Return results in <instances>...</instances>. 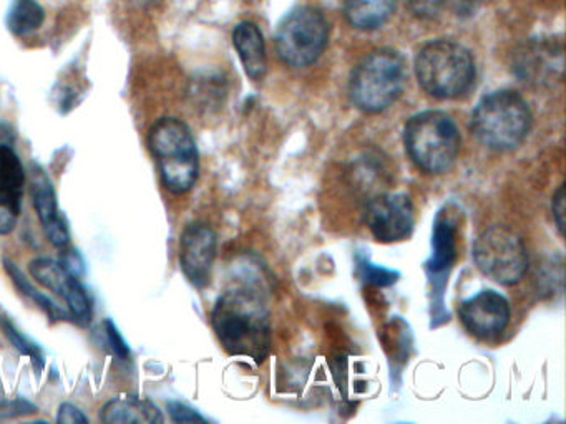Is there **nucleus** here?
Instances as JSON below:
<instances>
[{"label":"nucleus","mask_w":566,"mask_h":424,"mask_svg":"<svg viewBox=\"0 0 566 424\" xmlns=\"http://www.w3.org/2000/svg\"><path fill=\"white\" fill-rule=\"evenodd\" d=\"M32 278L42 287L57 294L67 304L72 317L81 325H91L94 318V301L85 290L77 275L72 274L61 261L49 257H38L29 264Z\"/></svg>","instance_id":"obj_9"},{"label":"nucleus","mask_w":566,"mask_h":424,"mask_svg":"<svg viewBox=\"0 0 566 424\" xmlns=\"http://www.w3.org/2000/svg\"><path fill=\"white\" fill-rule=\"evenodd\" d=\"M101 421L108 424H158L164 423V414L148 398L124 394L104 404Z\"/></svg>","instance_id":"obj_16"},{"label":"nucleus","mask_w":566,"mask_h":424,"mask_svg":"<svg viewBox=\"0 0 566 424\" xmlns=\"http://www.w3.org/2000/svg\"><path fill=\"white\" fill-rule=\"evenodd\" d=\"M217 247V232L207 222H191L181 232V271L195 287L205 288L210 285Z\"/></svg>","instance_id":"obj_11"},{"label":"nucleus","mask_w":566,"mask_h":424,"mask_svg":"<svg viewBox=\"0 0 566 424\" xmlns=\"http://www.w3.org/2000/svg\"><path fill=\"white\" fill-rule=\"evenodd\" d=\"M211 325L230 354L263 361L270 353V311L256 288L237 287L224 292L211 311Z\"/></svg>","instance_id":"obj_1"},{"label":"nucleus","mask_w":566,"mask_h":424,"mask_svg":"<svg viewBox=\"0 0 566 424\" xmlns=\"http://www.w3.org/2000/svg\"><path fill=\"white\" fill-rule=\"evenodd\" d=\"M416 75L420 86L436 98H457L472 88L475 62L460 43L436 40L417 53Z\"/></svg>","instance_id":"obj_5"},{"label":"nucleus","mask_w":566,"mask_h":424,"mask_svg":"<svg viewBox=\"0 0 566 424\" xmlns=\"http://www.w3.org/2000/svg\"><path fill=\"white\" fill-rule=\"evenodd\" d=\"M406 62L396 50L380 49L364 56L353 70L349 95L364 113H380L389 108L406 85Z\"/></svg>","instance_id":"obj_6"},{"label":"nucleus","mask_w":566,"mask_h":424,"mask_svg":"<svg viewBox=\"0 0 566 424\" xmlns=\"http://www.w3.org/2000/svg\"><path fill=\"white\" fill-rule=\"evenodd\" d=\"M443 0H409L410 10L420 19H432L442 9Z\"/></svg>","instance_id":"obj_27"},{"label":"nucleus","mask_w":566,"mask_h":424,"mask_svg":"<svg viewBox=\"0 0 566 424\" xmlns=\"http://www.w3.org/2000/svg\"><path fill=\"white\" fill-rule=\"evenodd\" d=\"M61 262L69 268V271L72 272V274L77 275V277L85 274L84 258L81 257V254H78L75 248H71V251L65 252L61 257Z\"/></svg>","instance_id":"obj_29"},{"label":"nucleus","mask_w":566,"mask_h":424,"mask_svg":"<svg viewBox=\"0 0 566 424\" xmlns=\"http://www.w3.org/2000/svg\"><path fill=\"white\" fill-rule=\"evenodd\" d=\"M167 411L175 423H205V417L193 407L181 401H168Z\"/></svg>","instance_id":"obj_25"},{"label":"nucleus","mask_w":566,"mask_h":424,"mask_svg":"<svg viewBox=\"0 0 566 424\" xmlns=\"http://www.w3.org/2000/svg\"><path fill=\"white\" fill-rule=\"evenodd\" d=\"M459 128L452 116L436 109L417 113L403 128V146L417 168L427 172L447 171L460 152Z\"/></svg>","instance_id":"obj_4"},{"label":"nucleus","mask_w":566,"mask_h":424,"mask_svg":"<svg viewBox=\"0 0 566 424\" xmlns=\"http://www.w3.org/2000/svg\"><path fill=\"white\" fill-rule=\"evenodd\" d=\"M233 45L243 63L244 72L254 82L264 78L268 70L266 45L260 26L253 22H241L233 32Z\"/></svg>","instance_id":"obj_17"},{"label":"nucleus","mask_w":566,"mask_h":424,"mask_svg":"<svg viewBox=\"0 0 566 424\" xmlns=\"http://www.w3.org/2000/svg\"><path fill=\"white\" fill-rule=\"evenodd\" d=\"M59 424H87L88 417L85 416L81 407L72 403H62L57 414Z\"/></svg>","instance_id":"obj_26"},{"label":"nucleus","mask_w":566,"mask_h":424,"mask_svg":"<svg viewBox=\"0 0 566 424\" xmlns=\"http://www.w3.org/2000/svg\"><path fill=\"white\" fill-rule=\"evenodd\" d=\"M0 330L4 333V337L8 338L9 343L19 351V353L24 354V357H29L32 360V364H34L35 370L39 371L44 370L45 364V354L42 351V348L39 347L35 341H32L31 338L25 337L18 327H15L14 321L8 317V315H0Z\"/></svg>","instance_id":"obj_22"},{"label":"nucleus","mask_w":566,"mask_h":424,"mask_svg":"<svg viewBox=\"0 0 566 424\" xmlns=\"http://www.w3.org/2000/svg\"><path fill=\"white\" fill-rule=\"evenodd\" d=\"M326 19L314 7H300L284 17L276 33V50L286 65L307 66L323 55L327 45Z\"/></svg>","instance_id":"obj_8"},{"label":"nucleus","mask_w":566,"mask_h":424,"mask_svg":"<svg viewBox=\"0 0 566 424\" xmlns=\"http://www.w3.org/2000/svg\"><path fill=\"white\" fill-rule=\"evenodd\" d=\"M2 262H4L6 272H8L9 277L14 282L15 287H18L25 297L35 301V305H38L41 310H44L52 321L67 320V314H65L59 305H55L48 295L42 294L39 288H35L32 282L29 280L28 275L18 267V264H14V262L8 257H4Z\"/></svg>","instance_id":"obj_21"},{"label":"nucleus","mask_w":566,"mask_h":424,"mask_svg":"<svg viewBox=\"0 0 566 424\" xmlns=\"http://www.w3.org/2000/svg\"><path fill=\"white\" fill-rule=\"evenodd\" d=\"M147 142L164 188L177 195L191 191L200 174V152L190 126L165 116L151 126Z\"/></svg>","instance_id":"obj_2"},{"label":"nucleus","mask_w":566,"mask_h":424,"mask_svg":"<svg viewBox=\"0 0 566 424\" xmlns=\"http://www.w3.org/2000/svg\"><path fill=\"white\" fill-rule=\"evenodd\" d=\"M28 172L18 151L0 142V235L14 232L22 211Z\"/></svg>","instance_id":"obj_13"},{"label":"nucleus","mask_w":566,"mask_h":424,"mask_svg":"<svg viewBox=\"0 0 566 424\" xmlns=\"http://www.w3.org/2000/svg\"><path fill=\"white\" fill-rule=\"evenodd\" d=\"M31 198L49 242L59 248L67 247L71 244L67 219L59 208L57 192L51 178L38 162L31 166Z\"/></svg>","instance_id":"obj_14"},{"label":"nucleus","mask_w":566,"mask_h":424,"mask_svg":"<svg viewBox=\"0 0 566 424\" xmlns=\"http://www.w3.org/2000/svg\"><path fill=\"white\" fill-rule=\"evenodd\" d=\"M396 9V0H344V12L350 25L360 30L382 26Z\"/></svg>","instance_id":"obj_19"},{"label":"nucleus","mask_w":566,"mask_h":424,"mask_svg":"<svg viewBox=\"0 0 566 424\" xmlns=\"http://www.w3.org/2000/svg\"><path fill=\"white\" fill-rule=\"evenodd\" d=\"M528 103L513 89H496L476 103L470 129L486 148L509 151L518 148L532 128Z\"/></svg>","instance_id":"obj_3"},{"label":"nucleus","mask_w":566,"mask_h":424,"mask_svg":"<svg viewBox=\"0 0 566 424\" xmlns=\"http://www.w3.org/2000/svg\"><path fill=\"white\" fill-rule=\"evenodd\" d=\"M457 257V231L455 225L449 221V218H443L442 214L437 218L436 225H433L432 235V255L426 264L427 272L430 277L433 275H443Z\"/></svg>","instance_id":"obj_18"},{"label":"nucleus","mask_w":566,"mask_h":424,"mask_svg":"<svg viewBox=\"0 0 566 424\" xmlns=\"http://www.w3.org/2000/svg\"><path fill=\"white\" fill-rule=\"evenodd\" d=\"M45 12L38 0H14L8 13V26L14 35L25 36L41 29Z\"/></svg>","instance_id":"obj_20"},{"label":"nucleus","mask_w":566,"mask_h":424,"mask_svg":"<svg viewBox=\"0 0 566 424\" xmlns=\"http://www.w3.org/2000/svg\"><path fill=\"white\" fill-rule=\"evenodd\" d=\"M516 75L523 82L546 83L562 75L563 55L559 46L546 42L525 45L515 62Z\"/></svg>","instance_id":"obj_15"},{"label":"nucleus","mask_w":566,"mask_h":424,"mask_svg":"<svg viewBox=\"0 0 566 424\" xmlns=\"http://www.w3.org/2000/svg\"><path fill=\"white\" fill-rule=\"evenodd\" d=\"M105 340H107L108 347H111L112 353L118 358V360H128L130 358V348H128L127 341L122 337L118 331L117 325L111 318H105L104 324Z\"/></svg>","instance_id":"obj_24"},{"label":"nucleus","mask_w":566,"mask_h":424,"mask_svg":"<svg viewBox=\"0 0 566 424\" xmlns=\"http://www.w3.org/2000/svg\"><path fill=\"white\" fill-rule=\"evenodd\" d=\"M364 219L370 234L386 244L409 237L416 224L412 201L402 192L380 194L370 199L364 211Z\"/></svg>","instance_id":"obj_10"},{"label":"nucleus","mask_w":566,"mask_h":424,"mask_svg":"<svg viewBox=\"0 0 566 424\" xmlns=\"http://www.w3.org/2000/svg\"><path fill=\"white\" fill-rule=\"evenodd\" d=\"M463 327L480 340H493L509 327L512 310L506 297L495 290H482L459 305Z\"/></svg>","instance_id":"obj_12"},{"label":"nucleus","mask_w":566,"mask_h":424,"mask_svg":"<svg viewBox=\"0 0 566 424\" xmlns=\"http://www.w3.org/2000/svg\"><path fill=\"white\" fill-rule=\"evenodd\" d=\"M552 211L556 227H558L559 234H563V215H565V186L563 184L553 195Z\"/></svg>","instance_id":"obj_28"},{"label":"nucleus","mask_w":566,"mask_h":424,"mask_svg":"<svg viewBox=\"0 0 566 424\" xmlns=\"http://www.w3.org/2000/svg\"><path fill=\"white\" fill-rule=\"evenodd\" d=\"M473 261L500 285L518 284L528 267L523 239L506 225H490L473 242Z\"/></svg>","instance_id":"obj_7"},{"label":"nucleus","mask_w":566,"mask_h":424,"mask_svg":"<svg viewBox=\"0 0 566 424\" xmlns=\"http://www.w3.org/2000/svg\"><path fill=\"white\" fill-rule=\"evenodd\" d=\"M357 274L366 284L377 285V287H387L399 280V272L389 271V268L377 267L370 264L369 258L364 255H357Z\"/></svg>","instance_id":"obj_23"}]
</instances>
